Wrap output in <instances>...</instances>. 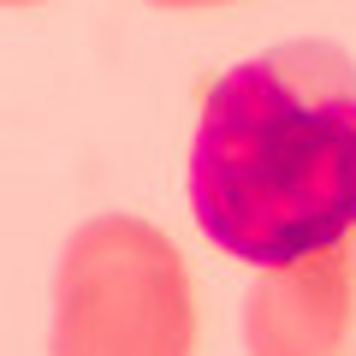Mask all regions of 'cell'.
<instances>
[{
	"instance_id": "1",
	"label": "cell",
	"mask_w": 356,
	"mask_h": 356,
	"mask_svg": "<svg viewBox=\"0 0 356 356\" xmlns=\"http://www.w3.org/2000/svg\"><path fill=\"white\" fill-rule=\"evenodd\" d=\"M191 214L250 267L356 226V65L332 42H280L214 77L191 143Z\"/></svg>"
},
{
	"instance_id": "2",
	"label": "cell",
	"mask_w": 356,
	"mask_h": 356,
	"mask_svg": "<svg viewBox=\"0 0 356 356\" xmlns=\"http://www.w3.org/2000/svg\"><path fill=\"white\" fill-rule=\"evenodd\" d=\"M48 356H196V291L178 243L137 214H95L54 267Z\"/></svg>"
},
{
	"instance_id": "3",
	"label": "cell",
	"mask_w": 356,
	"mask_h": 356,
	"mask_svg": "<svg viewBox=\"0 0 356 356\" xmlns=\"http://www.w3.org/2000/svg\"><path fill=\"white\" fill-rule=\"evenodd\" d=\"M250 356H356V238L261 267L243 297Z\"/></svg>"
},
{
	"instance_id": "4",
	"label": "cell",
	"mask_w": 356,
	"mask_h": 356,
	"mask_svg": "<svg viewBox=\"0 0 356 356\" xmlns=\"http://www.w3.org/2000/svg\"><path fill=\"white\" fill-rule=\"evenodd\" d=\"M149 6H166V13H208V6H238V0H149Z\"/></svg>"
},
{
	"instance_id": "5",
	"label": "cell",
	"mask_w": 356,
	"mask_h": 356,
	"mask_svg": "<svg viewBox=\"0 0 356 356\" xmlns=\"http://www.w3.org/2000/svg\"><path fill=\"white\" fill-rule=\"evenodd\" d=\"M0 6H42V0H0Z\"/></svg>"
}]
</instances>
